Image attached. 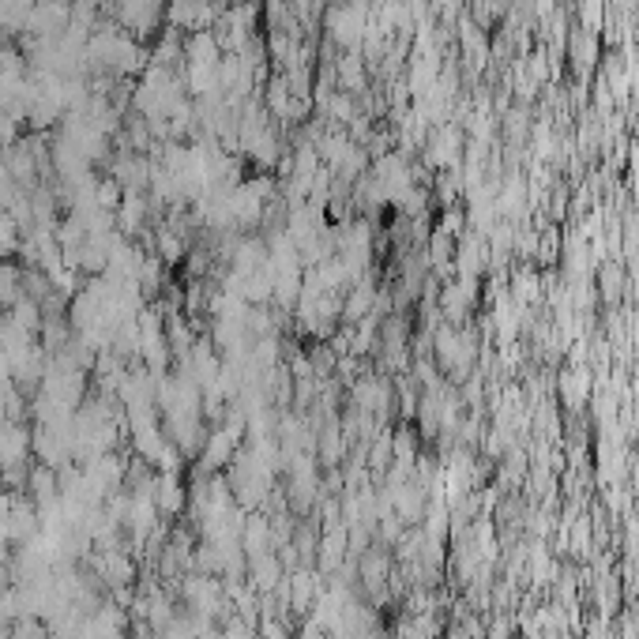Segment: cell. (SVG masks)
<instances>
[{
    "label": "cell",
    "instance_id": "cell-1",
    "mask_svg": "<svg viewBox=\"0 0 639 639\" xmlns=\"http://www.w3.org/2000/svg\"><path fill=\"white\" fill-rule=\"evenodd\" d=\"M136 328H140L143 365H147L155 376H162V369L170 365V331L162 328L158 312H140V316H136Z\"/></svg>",
    "mask_w": 639,
    "mask_h": 639
},
{
    "label": "cell",
    "instance_id": "cell-2",
    "mask_svg": "<svg viewBox=\"0 0 639 639\" xmlns=\"http://www.w3.org/2000/svg\"><path fill=\"white\" fill-rule=\"evenodd\" d=\"M185 598H188V606H192V613L196 617H219L222 602H226V591H222V583L215 576H207V572H200V576H188L185 579Z\"/></svg>",
    "mask_w": 639,
    "mask_h": 639
},
{
    "label": "cell",
    "instance_id": "cell-3",
    "mask_svg": "<svg viewBox=\"0 0 639 639\" xmlns=\"http://www.w3.org/2000/svg\"><path fill=\"white\" fill-rule=\"evenodd\" d=\"M27 452H34L31 429H23L19 421H8V425L0 429V470L23 467V463H27Z\"/></svg>",
    "mask_w": 639,
    "mask_h": 639
},
{
    "label": "cell",
    "instance_id": "cell-4",
    "mask_svg": "<svg viewBox=\"0 0 639 639\" xmlns=\"http://www.w3.org/2000/svg\"><path fill=\"white\" fill-rule=\"evenodd\" d=\"M94 568H98L102 583H110L113 591L128 587V583H132V576H136V564L128 561V553H121V546L102 549V553L94 557Z\"/></svg>",
    "mask_w": 639,
    "mask_h": 639
},
{
    "label": "cell",
    "instance_id": "cell-5",
    "mask_svg": "<svg viewBox=\"0 0 639 639\" xmlns=\"http://www.w3.org/2000/svg\"><path fill=\"white\" fill-rule=\"evenodd\" d=\"M275 546V538H271V519L267 515H249L245 519V530H241V549H245V557H264L271 553Z\"/></svg>",
    "mask_w": 639,
    "mask_h": 639
},
{
    "label": "cell",
    "instance_id": "cell-6",
    "mask_svg": "<svg viewBox=\"0 0 639 639\" xmlns=\"http://www.w3.org/2000/svg\"><path fill=\"white\" fill-rule=\"evenodd\" d=\"M185 485H181V478L177 474H158L155 478V504L162 515H181L185 512Z\"/></svg>",
    "mask_w": 639,
    "mask_h": 639
},
{
    "label": "cell",
    "instance_id": "cell-7",
    "mask_svg": "<svg viewBox=\"0 0 639 639\" xmlns=\"http://www.w3.org/2000/svg\"><path fill=\"white\" fill-rule=\"evenodd\" d=\"M249 579H252V591L264 598V594H271L282 583V564L275 561L271 553H264V557H249Z\"/></svg>",
    "mask_w": 639,
    "mask_h": 639
},
{
    "label": "cell",
    "instance_id": "cell-8",
    "mask_svg": "<svg viewBox=\"0 0 639 639\" xmlns=\"http://www.w3.org/2000/svg\"><path fill=\"white\" fill-rule=\"evenodd\" d=\"M391 391L388 384H380V380H365V384H358L354 388V403H358V410H365V414H380L384 406H388Z\"/></svg>",
    "mask_w": 639,
    "mask_h": 639
},
{
    "label": "cell",
    "instance_id": "cell-9",
    "mask_svg": "<svg viewBox=\"0 0 639 639\" xmlns=\"http://www.w3.org/2000/svg\"><path fill=\"white\" fill-rule=\"evenodd\" d=\"M384 579H388V557H384V553H365V561H361V583L380 598Z\"/></svg>",
    "mask_w": 639,
    "mask_h": 639
},
{
    "label": "cell",
    "instance_id": "cell-10",
    "mask_svg": "<svg viewBox=\"0 0 639 639\" xmlns=\"http://www.w3.org/2000/svg\"><path fill=\"white\" fill-rule=\"evenodd\" d=\"M19 286H23V271H19L16 264L0 267V301H4V305H16L19 297H23Z\"/></svg>",
    "mask_w": 639,
    "mask_h": 639
},
{
    "label": "cell",
    "instance_id": "cell-11",
    "mask_svg": "<svg viewBox=\"0 0 639 639\" xmlns=\"http://www.w3.org/2000/svg\"><path fill=\"white\" fill-rule=\"evenodd\" d=\"M260 639H290V632H286V624L279 617H264L260 621Z\"/></svg>",
    "mask_w": 639,
    "mask_h": 639
},
{
    "label": "cell",
    "instance_id": "cell-12",
    "mask_svg": "<svg viewBox=\"0 0 639 639\" xmlns=\"http://www.w3.org/2000/svg\"><path fill=\"white\" fill-rule=\"evenodd\" d=\"M369 305H373V290H358V294H354V301H346V316H350V320H358V316L369 309Z\"/></svg>",
    "mask_w": 639,
    "mask_h": 639
},
{
    "label": "cell",
    "instance_id": "cell-13",
    "mask_svg": "<svg viewBox=\"0 0 639 639\" xmlns=\"http://www.w3.org/2000/svg\"><path fill=\"white\" fill-rule=\"evenodd\" d=\"M158 249H162V256H166L170 264H177V260H181V241H177V237L162 234V237H158Z\"/></svg>",
    "mask_w": 639,
    "mask_h": 639
},
{
    "label": "cell",
    "instance_id": "cell-14",
    "mask_svg": "<svg viewBox=\"0 0 639 639\" xmlns=\"http://www.w3.org/2000/svg\"><path fill=\"white\" fill-rule=\"evenodd\" d=\"M140 219H143V203L136 200V196H128V207H125V226H128V230H136V226H140Z\"/></svg>",
    "mask_w": 639,
    "mask_h": 639
},
{
    "label": "cell",
    "instance_id": "cell-15",
    "mask_svg": "<svg viewBox=\"0 0 639 639\" xmlns=\"http://www.w3.org/2000/svg\"><path fill=\"white\" fill-rule=\"evenodd\" d=\"M328 639H346V636H328Z\"/></svg>",
    "mask_w": 639,
    "mask_h": 639
},
{
    "label": "cell",
    "instance_id": "cell-16",
    "mask_svg": "<svg viewBox=\"0 0 639 639\" xmlns=\"http://www.w3.org/2000/svg\"><path fill=\"white\" fill-rule=\"evenodd\" d=\"M0 181H4V173H0Z\"/></svg>",
    "mask_w": 639,
    "mask_h": 639
}]
</instances>
